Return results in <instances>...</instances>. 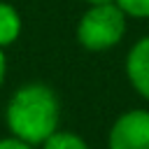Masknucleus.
Instances as JSON below:
<instances>
[{
	"label": "nucleus",
	"mask_w": 149,
	"mask_h": 149,
	"mask_svg": "<svg viewBox=\"0 0 149 149\" xmlns=\"http://www.w3.org/2000/svg\"><path fill=\"white\" fill-rule=\"evenodd\" d=\"M7 126L12 135L30 144L44 142L58 126L56 93L44 84L21 86L7 102Z\"/></svg>",
	"instance_id": "obj_1"
},
{
	"label": "nucleus",
	"mask_w": 149,
	"mask_h": 149,
	"mask_svg": "<svg viewBox=\"0 0 149 149\" xmlns=\"http://www.w3.org/2000/svg\"><path fill=\"white\" fill-rule=\"evenodd\" d=\"M126 30V12L116 2L91 5L77 26L79 42L91 51H102L114 47Z\"/></svg>",
	"instance_id": "obj_2"
},
{
	"label": "nucleus",
	"mask_w": 149,
	"mask_h": 149,
	"mask_svg": "<svg viewBox=\"0 0 149 149\" xmlns=\"http://www.w3.org/2000/svg\"><path fill=\"white\" fill-rule=\"evenodd\" d=\"M109 149H149V112L130 109L109 130Z\"/></svg>",
	"instance_id": "obj_3"
},
{
	"label": "nucleus",
	"mask_w": 149,
	"mask_h": 149,
	"mask_svg": "<svg viewBox=\"0 0 149 149\" xmlns=\"http://www.w3.org/2000/svg\"><path fill=\"white\" fill-rule=\"evenodd\" d=\"M126 72L130 84L137 88V93H142L149 100V37L135 42L126 61Z\"/></svg>",
	"instance_id": "obj_4"
},
{
	"label": "nucleus",
	"mask_w": 149,
	"mask_h": 149,
	"mask_svg": "<svg viewBox=\"0 0 149 149\" xmlns=\"http://www.w3.org/2000/svg\"><path fill=\"white\" fill-rule=\"evenodd\" d=\"M21 33V16L19 12L7 5V2H0V49L12 44Z\"/></svg>",
	"instance_id": "obj_5"
},
{
	"label": "nucleus",
	"mask_w": 149,
	"mask_h": 149,
	"mask_svg": "<svg viewBox=\"0 0 149 149\" xmlns=\"http://www.w3.org/2000/svg\"><path fill=\"white\" fill-rule=\"evenodd\" d=\"M42 149H88L86 142L74 135V133H61V130H54L44 142H42Z\"/></svg>",
	"instance_id": "obj_6"
},
{
	"label": "nucleus",
	"mask_w": 149,
	"mask_h": 149,
	"mask_svg": "<svg viewBox=\"0 0 149 149\" xmlns=\"http://www.w3.org/2000/svg\"><path fill=\"white\" fill-rule=\"evenodd\" d=\"M116 5L135 19H147L149 16V0H116Z\"/></svg>",
	"instance_id": "obj_7"
},
{
	"label": "nucleus",
	"mask_w": 149,
	"mask_h": 149,
	"mask_svg": "<svg viewBox=\"0 0 149 149\" xmlns=\"http://www.w3.org/2000/svg\"><path fill=\"white\" fill-rule=\"evenodd\" d=\"M0 149H33V144L14 135V137H5V140H0Z\"/></svg>",
	"instance_id": "obj_8"
},
{
	"label": "nucleus",
	"mask_w": 149,
	"mask_h": 149,
	"mask_svg": "<svg viewBox=\"0 0 149 149\" xmlns=\"http://www.w3.org/2000/svg\"><path fill=\"white\" fill-rule=\"evenodd\" d=\"M5 70H7V63H5V56H2V49H0V84L5 79Z\"/></svg>",
	"instance_id": "obj_9"
},
{
	"label": "nucleus",
	"mask_w": 149,
	"mask_h": 149,
	"mask_svg": "<svg viewBox=\"0 0 149 149\" xmlns=\"http://www.w3.org/2000/svg\"><path fill=\"white\" fill-rule=\"evenodd\" d=\"M88 5H107V2H116V0H86Z\"/></svg>",
	"instance_id": "obj_10"
}]
</instances>
